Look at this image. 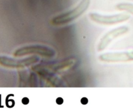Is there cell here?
Segmentation results:
<instances>
[{
    "instance_id": "obj_1",
    "label": "cell",
    "mask_w": 133,
    "mask_h": 111,
    "mask_svg": "<svg viewBox=\"0 0 133 111\" xmlns=\"http://www.w3.org/2000/svg\"><path fill=\"white\" fill-rule=\"evenodd\" d=\"M90 4V0H81L79 5L73 9L54 17L51 22L54 25H64L75 20L87 10Z\"/></svg>"
},
{
    "instance_id": "obj_2",
    "label": "cell",
    "mask_w": 133,
    "mask_h": 111,
    "mask_svg": "<svg viewBox=\"0 0 133 111\" xmlns=\"http://www.w3.org/2000/svg\"><path fill=\"white\" fill-rule=\"evenodd\" d=\"M30 54H38L43 57L51 58L55 56V51L50 47L36 44V45H29L22 47L14 52V56L16 57L27 56Z\"/></svg>"
},
{
    "instance_id": "obj_3",
    "label": "cell",
    "mask_w": 133,
    "mask_h": 111,
    "mask_svg": "<svg viewBox=\"0 0 133 111\" xmlns=\"http://www.w3.org/2000/svg\"><path fill=\"white\" fill-rule=\"evenodd\" d=\"M90 18L92 21L100 24L112 25L127 20L129 18V16L125 14L103 15L97 13H90Z\"/></svg>"
},
{
    "instance_id": "obj_4",
    "label": "cell",
    "mask_w": 133,
    "mask_h": 111,
    "mask_svg": "<svg viewBox=\"0 0 133 111\" xmlns=\"http://www.w3.org/2000/svg\"><path fill=\"white\" fill-rule=\"evenodd\" d=\"M128 31V27L126 26H122V27H117L107 32L100 40L97 46V50L99 51H102L105 50L114 39L125 34Z\"/></svg>"
},
{
    "instance_id": "obj_5",
    "label": "cell",
    "mask_w": 133,
    "mask_h": 111,
    "mask_svg": "<svg viewBox=\"0 0 133 111\" xmlns=\"http://www.w3.org/2000/svg\"><path fill=\"white\" fill-rule=\"evenodd\" d=\"M39 60L40 59L37 56H31L22 60H14L8 57H2L1 59V62L3 65L9 67L23 68L36 63L39 61Z\"/></svg>"
},
{
    "instance_id": "obj_6",
    "label": "cell",
    "mask_w": 133,
    "mask_h": 111,
    "mask_svg": "<svg viewBox=\"0 0 133 111\" xmlns=\"http://www.w3.org/2000/svg\"><path fill=\"white\" fill-rule=\"evenodd\" d=\"M99 59L105 62H125L133 60V52H107L100 56Z\"/></svg>"
},
{
    "instance_id": "obj_7",
    "label": "cell",
    "mask_w": 133,
    "mask_h": 111,
    "mask_svg": "<svg viewBox=\"0 0 133 111\" xmlns=\"http://www.w3.org/2000/svg\"><path fill=\"white\" fill-rule=\"evenodd\" d=\"M73 63H74V61L73 60H68L63 61H61V62L58 63L54 64V65H50L49 68L51 69H52V70H54L55 71H57L62 70V69L69 67L71 65H73Z\"/></svg>"
},
{
    "instance_id": "obj_8",
    "label": "cell",
    "mask_w": 133,
    "mask_h": 111,
    "mask_svg": "<svg viewBox=\"0 0 133 111\" xmlns=\"http://www.w3.org/2000/svg\"><path fill=\"white\" fill-rule=\"evenodd\" d=\"M116 7L118 10H125L133 14V4L132 3H122L118 4Z\"/></svg>"
},
{
    "instance_id": "obj_9",
    "label": "cell",
    "mask_w": 133,
    "mask_h": 111,
    "mask_svg": "<svg viewBox=\"0 0 133 111\" xmlns=\"http://www.w3.org/2000/svg\"><path fill=\"white\" fill-rule=\"evenodd\" d=\"M81 103H83V104H87L88 103V99L87 98H83V99H81Z\"/></svg>"
}]
</instances>
